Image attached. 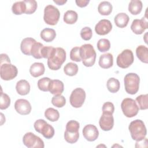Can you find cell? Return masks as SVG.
Segmentation results:
<instances>
[{"label":"cell","mask_w":148,"mask_h":148,"mask_svg":"<svg viewBox=\"0 0 148 148\" xmlns=\"http://www.w3.org/2000/svg\"><path fill=\"white\" fill-rule=\"evenodd\" d=\"M47 59L48 67L51 70H58L66 60V52L62 47H53Z\"/></svg>","instance_id":"cell-1"},{"label":"cell","mask_w":148,"mask_h":148,"mask_svg":"<svg viewBox=\"0 0 148 148\" xmlns=\"http://www.w3.org/2000/svg\"><path fill=\"white\" fill-rule=\"evenodd\" d=\"M131 136L133 140L140 141L145 139L146 134V128L141 120H135L131 122L128 127Z\"/></svg>","instance_id":"cell-2"},{"label":"cell","mask_w":148,"mask_h":148,"mask_svg":"<svg viewBox=\"0 0 148 148\" xmlns=\"http://www.w3.org/2000/svg\"><path fill=\"white\" fill-rule=\"evenodd\" d=\"M80 55L83 65L87 67L92 66L96 59V52L91 44H84L80 47Z\"/></svg>","instance_id":"cell-3"},{"label":"cell","mask_w":148,"mask_h":148,"mask_svg":"<svg viewBox=\"0 0 148 148\" xmlns=\"http://www.w3.org/2000/svg\"><path fill=\"white\" fill-rule=\"evenodd\" d=\"M80 124L75 120H70L66 125V130L64 133L65 140L69 143H76L79 137V130Z\"/></svg>","instance_id":"cell-4"},{"label":"cell","mask_w":148,"mask_h":148,"mask_svg":"<svg viewBox=\"0 0 148 148\" xmlns=\"http://www.w3.org/2000/svg\"><path fill=\"white\" fill-rule=\"evenodd\" d=\"M125 91L130 94H135L139 90L140 78L135 73L127 74L124 79Z\"/></svg>","instance_id":"cell-5"},{"label":"cell","mask_w":148,"mask_h":148,"mask_svg":"<svg viewBox=\"0 0 148 148\" xmlns=\"http://www.w3.org/2000/svg\"><path fill=\"white\" fill-rule=\"evenodd\" d=\"M60 16L58 9L52 5H49L45 8L43 19L45 22L50 25H54L58 23Z\"/></svg>","instance_id":"cell-6"},{"label":"cell","mask_w":148,"mask_h":148,"mask_svg":"<svg viewBox=\"0 0 148 148\" xmlns=\"http://www.w3.org/2000/svg\"><path fill=\"white\" fill-rule=\"evenodd\" d=\"M121 108L124 114L127 117H134L139 112V108L136 102L134 99L130 98L123 100Z\"/></svg>","instance_id":"cell-7"},{"label":"cell","mask_w":148,"mask_h":148,"mask_svg":"<svg viewBox=\"0 0 148 148\" xmlns=\"http://www.w3.org/2000/svg\"><path fill=\"white\" fill-rule=\"evenodd\" d=\"M134 60L132 51L130 49H125L118 55L116 62L118 66L125 69L128 68L133 63Z\"/></svg>","instance_id":"cell-8"},{"label":"cell","mask_w":148,"mask_h":148,"mask_svg":"<svg viewBox=\"0 0 148 148\" xmlns=\"http://www.w3.org/2000/svg\"><path fill=\"white\" fill-rule=\"evenodd\" d=\"M18 73V70L16 66L10 63L1 64L0 76L4 80H10L16 77Z\"/></svg>","instance_id":"cell-9"},{"label":"cell","mask_w":148,"mask_h":148,"mask_svg":"<svg viewBox=\"0 0 148 148\" xmlns=\"http://www.w3.org/2000/svg\"><path fill=\"white\" fill-rule=\"evenodd\" d=\"M86 99V92L82 88H76L72 91L69 97L71 105L76 108H80Z\"/></svg>","instance_id":"cell-10"},{"label":"cell","mask_w":148,"mask_h":148,"mask_svg":"<svg viewBox=\"0 0 148 148\" xmlns=\"http://www.w3.org/2000/svg\"><path fill=\"white\" fill-rule=\"evenodd\" d=\"M23 142L24 145L28 148H43L45 147L43 141L32 132L26 133L23 138Z\"/></svg>","instance_id":"cell-11"},{"label":"cell","mask_w":148,"mask_h":148,"mask_svg":"<svg viewBox=\"0 0 148 148\" xmlns=\"http://www.w3.org/2000/svg\"><path fill=\"white\" fill-rule=\"evenodd\" d=\"M148 28L147 19L146 16L143 17L142 19H135L133 20L131 25V29L133 32L135 34H142L146 29Z\"/></svg>","instance_id":"cell-12"},{"label":"cell","mask_w":148,"mask_h":148,"mask_svg":"<svg viewBox=\"0 0 148 148\" xmlns=\"http://www.w3.org/2000/svg\"><path fill=\"white\" fill-rule=\"evenodd\" d=\"M16 111L21 115H27L31 111V105L28 101L25 99H18L14 103Z\"/></svg>","instance_id":"cell-13"},{"label":"cell","mask_w":148,"mask_h":148,"mask_svg":"<svg viewBox=\"0 0 148 148\" xmlns=\"http://www.w3.org/2000/svg\"><path fill=\"white\" fill-rule=\"evenodd\" d=\"M83 135L87 140L92 142L98 138L99 131L94 125L87 124L83 129Z\"/></svg>","instance_id":"cell-14"},{"label":"cell","mask_w":148,"mask_h":148,"mask_svg":"<svg viewBox=\"0 0 148 148\" xmlns=\"http://www.w3.org/2000/svg\"><path fill=\"white\" fill-rule=\"evenodd\" d=\"M99 124L101 128L105 131L111 130L114 125V118L112 114L102 113Z\"/></svg>","instance_id":"cell-15"},{"label":"cell","mask_w":148,"mask_h":148,"mask_svg":"<svg viewBox=\"0 0 148 148\" xmlns=\"http://www.w3.org/2000/svg\"><path fill=\"white\" fill-rule=\"evenodd\" d=\"M112 29L111 22L106 19L100 20L95 27L96 33L99 35H105L108 34Z\"/></svg>","instance_id":"cell-16"},{"label":"cell","mask_w":148,"mask_h":148,"mask_svg":"<svg viewBox=\"0 0 148 148\" xmlns=\"http://www.w3.org/2000/svg\"><path fill=\"white\" fill-rule=\"evenodd\" d=\"M49 91L54 95H61L64 91V83L58 79L51 80Z\"/></svg>","instance_id":"cell-17"},{"label":"cell","mask_w":148,"mask_h":148,"mask_svg":"<svg viewBox=\"0 0 148 148\" xmlns=\"http://www.w3.org/2000/svg\"><path fill=\"white\" fill-rule=\"evenodd\" d=\"M99 65L103 69H108L112 66L113 64V57L112 54L107 53L102 54L99 59Z\"/></svg>","instance_id":"cell-18"},{"label":"cell","mask_w":148,"mask_h":148,"mask_svg":"<svg viewBox=\"0 0 148 148\" xmlns=\"http://www.w3.org/2000/svg\"><path fill=\"white\" fill-rule=\"evenodd\" d=\"M36 41L32 38H24L21 43L20 49L22 53L25 55L30 56L31 55V51L32 46Z\"/></svg>","instance_id":"cell-19"},{"label":"cell","mask_w":148,"mask_h":148,"mask_svg":"<svg viewBox=\"0 0 148 148\" xmlns=\"http://www.w3.org/2000/svg\"><path fill=\"white\" fill-rule=\"evenodd\" d=\"M45 71V66L41 62H35L31 65L29 68L30 74L34 77H37L43 75Z\"/></svg>","instance_id":"cell-20"},{"label":"cell","mask_w":148,"mask_h":148,"mask_svg":"<svg viewBox=\"0 0 148 148\" xmlns=\"http://www.w3.org/2000/svg\"><path fill=\"white\" fill-rule=\"evenodd\" d=\"M16 89L18 94L21 95H25L29 92L30 85L26 80H20L17 82Z\"/></svg>","instance_id":"cell-21"},{"label":"cell","mask_w":148,"mask_h":148,"mask_svg":"<svg viewBox=\"0 0 148 148\" xmlns=\"http://www.w3.org/2000/svg\"><path fill=\"white\" fill-rule=\"evenodd\" d=\"M129 20L128 16L125 13H119L114 17V23L116 26L121 28L127 25Z\"/></svg>","instance_id":"cell-22"},{"label":"cell","mask_w":148,"mask_h":148,"mask_svg":"<svg viewBox=\"0 0 148 148\" xmlns=\"http://www.w3.org/2000/svg\"><path fill=\"white\" fill-rule=\"evenodd\" d=\"M39 133L42 134L46 139H51L54 135V129L50 124L45 121L42 125Z\"/></svg>","instance_id":"cell-23"},{"label":"cell","mask_w":148,"mask_h":148,"mask_svg":"<svg viewBox=\"0 0 148 148\" xmlns=\"http://www.w3.org/2000/svg\"><path fill=\"white\" fill-rule=\"evenodd\" d=\"M142 2L140 0H132L128 5L129 12L134 15L139 14L142 9Z\"/></svg>","instance_id":"cell-24"},{"label":"cell","mask_w":148,"mask_h":148,"mask_svg":"<svg viewBox=\"0 0 148 148\" xmlns=\"http://www.w3.org/2000/svg\"><path fill=\"white\" fill-rule=\"evenodd\" d=\"M40 38L46 42H50L53 41L56 36V32L54 29L46 28L43 29L40 32Z\"/></svg>","instance_id":"cell-25"},{"label":"cell","mask_w":148,"mask_h":148,"mask_svg":"<svg viewBox=\"0 0 148 148\" xmlns=\"http://www.w3.org/2000/svg\"><path fill=\"white\" fill-rule=\"evenodd\" d=\"M136 54L139 60L144 63L148 62V49L143 45H140L136 49Z\"/></svg>","instance_id":"cell-26"},{"label":"cell","mask_w":148,"mask_h":148,"mask_svg":"<svg viewBox=\"0 0 148 148\" xmlns=\"http://www.w3.org/2000/svg\"><path fill=\"white\" fill-rule=\"evenodd\" d=\"M112 5L108 1H102L100 2L98 6V12L103 16L109 15L112 11Z\"/></svg>","instance_id":"cell-27"},{"label":"cell","mask_w":148,"mask_h":148,"mask_svg":"<svg viewBox=\"0 0 148 148\" xmlns=\"http://www.w3.org/2000/svg\"><path fill=\"white\" fill-rule=\"evenodd\" d=\"M77 13L72 10H67L64 14V21L68 24H73L77 20Z\"/></svg>","instance_id":"cell-28"},{"label":"cell","mask_w":148,"mask_h":148,"mask_svg":"<svg viewBox=\"0 0 148 148\" xmlns=\"http://www.w3.org/2000/svg\"><path fill=\"white\" fill-rule=\"evenodd\" d=\"M108 90L112 93L117 92L120 89V82L119 80L114 77H111L108 79L106 83Z\"/></svg>","instance_id":"cell-29"},{"label":"cell","mask_w":148,"mask_h":148,"mask_svg":"<svg viewBox=\"0 0 148 148\" xmlns=\"http://www.w3.org/2000/svg\"><path fill=\"white\" fill-rule=\"evenodd\" d=\"M45 117L50 121H56L60 117V113L58 111L53 108L47 109L45 112Z\"/></svg>","instance_id":"cell-30"},{"label":"cell","mask_w":148,"mask_h":148,"mask_svg":"<svg viewBox=\"0 0 148 148\" xmlns=\"http://www.w3.org/2000/svg\"><path fill=\"white\" fill-rule=\"evenodd\" d=\"M26 10V6L24 2L18 1L14 3L12 7V12L16 15H20L25 13Z\"/></svg>","instance_id":"cell-31"},{"label":"cell","mask_w":148,"mask_h":148,"mask_svg":"<svg viewBox=\"0 0 148 148\" xmlns=\"http://www.w3.org/2000/svg\"><path fill=\"white\" fill-rule=\"evenodd\" d=\"M64 72L68 76H75L78 72L77 65L73 62H68L64 66Z\"/></svg>","instance_id":"cell-32"},{"label":"cell","mask_w":148,"mask_h":148,"mask_svg":"<svg viewBox=\"0 0 148 148\" xmlns=\"http://www.w3.org/2000/svg\"><path fill=\"white\" fill-rule=\"evenodd\" d=\"M44 46L43 44L39 42H36L34 45L32 46V47L31 49V55L36 59H40L42 58V56L41 55V51L42 49Z\"/></svg>","instance_id":"cell-33"},{"label":"cell","mask_w":148,"mask_h":148,"mask_svg":"<svg viewBox=\"0 0 148 148\" xmlns=\"http://www.w3.org/2000/svg\"><path fill=\"white\" fill-rule=\"evenodd\" d=\"M136 101L138 104V108L141 110H146L148 108V95H140L136 98Z\"/></svg>","instance_id":"cell-34"},{"label":"cell","mask_w":148,"mask_h":148,"mask_svg":"<svg viewBox=\"0 0 148 148\" xmlns=\"http://www.w3.org/2000/svg\"><path fill=\"white\" fill-rule=\"evenodd\" d=\"M25 6L26 10L25 13L30 14L34 13L37 9V2L35 0H25L24 1Z\"/></svg>","instance_id":"cell-35"},{"label":"cell","mask_w":148,"mask_h":148,"mask_svg":"<svg viewBox=\"0 0 148 148\" xmlns=\"http://www.w3.org/2000/svg\"><path fill=\"white\" fill-rule=\"evenodd\" d=\"M110 47V41L107 39H101L97 42V49L101 52H105Z\"/></svg>","instance_id":"cell-36"},{"label":"cell","mask_w":148,"mask_h":148,"mask_svg":"<svg viewBox=\"0 0 148 148\" xmlns=\"http://www.w3.org/2000/svg\"><path fill=\"white\" fill-rule=\"evenodd\" d=\"M50 82L51 79L47 77L40 79L38 82V87L41 91H48Z\"/></svg>","instance_id":"cell-37"},{"label":"cell","mask_w":148,"mask_h":148,"mask_svg":"<svg viewBox=\"0 0 148 148\" xmlns=\"http://www.w3.org/2000/svg\"><path fill=\"white\" fill-rule=\"evenodd\" d=\"M51 103L57 108H62L65 105L66 99L63 95H54L51 99Z\"/></svg>","instance_id":"cell-38"},{"label":"cell","mask_w":148,"mask_h":148,"mask_svg":"<svg viewBox=\"0 0 148 148\" xmlns=\"http://www.w3.org/2000/svg\"><path fill=\"white\" fill-rule=\"evenodd\" d=\"M0 109L4 110L7 109L10 104V98L9 95L5 93L1 92L0 99Z\"/></svg>","instance_id":"cell-39"},{"label":"cell","mask_w":148,"mask_h":148,"mask_svg":"<svg viewBox=\"0 0 148 148\" xmlns=\"http://www.w3.org/2000/svg\"><path fill=\"white\" fill-rule=\"evenodd\" d=\"M70 58L71 60L76 62L82 61L80 55V47H74L70 51Z\"/></svg>","instance_id":"cell-40"},{"label":"cell","mask_w":148,"mask_h":148,"mask_svg":"<svg viewBox=\"0 0 148 148\" xmlns=\"http://www.w3.org/2000/svg\"><path fill=\"white\" fill-rule=\"evenodd\" d=\"M80 36L84 40H90L92 36V32L91 29L88 27L83 28L80 31Z\"/></svg>","instance_id":"cell-41"},{"label":"cell","mask_w":148,"mask_h":148,"mask_svg":"<svg viewBox=\"0 0 148 148\" xmlns=\"http://www.w3.org/2000/svg\"><path fill=\"white\" fill-rule=\"evenodd\" d=\"M114 111V105L110 102H106L103 103L102 106V113L113 114Z\"/></svg>","instance_id":"cell-42"},{"label":"cell","mask_w":148,"mask_h":148,"mask_svg":"<svg viewBox=\"0 0 148 148\" xmlns=\"http://www.w3.org/2000/svg\"><path fill=\"white\" fill-rule=\"evenodd\" d=\"M53 48V47L52 46H43L41 51V55L42 58H48Z\"/></svg>","instance_id":"cell-43"},{"label":"cell","mask_w":148,"mask_h":148,"mask_svg":"<svg viewBox=\"0 0 148 148\" xmlns=\"http://www.w3.org/2000/svg\"><path fill=\"white\" fill-rule=\"evenodd\" d=\"M89 2V0H76L75 1L76 5L80 8L86 7L88 5Z\"/></svg>","instance_id":"cell-44"},{"label":"cell","mask_w":148,"mask_h":148,"mask_svg":"<svg viewBox=\"0 0 148 148\" xmlns=\"http://www.w3.org/2000/svg\"><path fill=\"white\" fill-rule=\"evenodd\" d=\"M4 63H10V58L6 54H1V64Z\"/></svg>","instance_id":"cell-45"},{"label":"cell","mask_w":148,"mask_h":148,"mask_svg":"<svg viewBox=\"0 0 148 148\" xmlns=\"http://www.w3.org/2000/svg\"><path fill=\"white\" fill-rule=\"evenodd\" d=\"M53 2L58 5H62L64 3H65L67 2V1H66V0L65 1V0H54Z\"/></svg>","instance_id":"cell-46"}]
</instances>
